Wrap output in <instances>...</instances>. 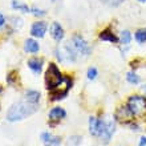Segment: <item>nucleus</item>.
Instances as JSON below:
<instances>
[{"instance_id": "nucleus-1", "label": "nucleus", "mask_w": 146, "mask_h": 146, "mask_svg": "<svg viewBox=\"0 0 146 146\" xmlns=\"http://www.w3.org/2000/svg\"><path fill=\"white\" fill-rule=\"evenodd\" d=\"M37 105L38 104H33L29 100H27L24 97L21 101L16 102L11 106V109L7 113V119L9 122H15V121H20L32 115L33 113L37 111Z\"/></svg>"}, {"instance_id": "nucleus-2", "label": "nucleus", "mask_w": 146, "mask_h": 146, "mask_svg": "<svg viewBox=\"0 0 146 146\" xmlns=\"http://www.w3.org/2000/svg\"><path fill=\"white\" fill-rule=\"evenodd\" d=\"M127 109L135 117H141L146 113V98L142 96H131L127 100Z\"/></svg>"}, {"instance_id": "nucleus-3", "label": "nucleus", "mask_w": 146, "mask_h": 146, "mask_svg": "<svg viewBox=\"0 0 146 146\" xmlns=\"http://www.w3.org/2000/svg\"><path fill=\"white\" fill-rule=\"evenodd\" d=\"M69 45L72 46L73 50H74L78 56H84V57H86V56H89L90 52H92V48L89 46V44L86 42V40H85L81 35H74L73 36V37L70 38V41H69Z\"/></svg>"}, {"instance_id": "nucleus-4", "label": "nucleus", "mask_w": 146, "mask_h": 146, "mask_svg": "<svg viewBox=\"0 0 146 146\" xmlns=\"http://www.w3.org/2000/svg\"><path fill=\"white\" fill-rule=\"evenodd\" d=\"M72 88V80L69 77H62V80L60 84H57L53 89H50V97L52 101H57L61 100L68 94L69 89Z\"/></svg>"}, {"instance_id": "nucleus-5", "label": "nucleus", "mask_w": 146, "mask_h": 146, "mask_svg": "<svg viewBox=\"0 0 146 146\" xmlns=\"http://www.w3.org/2000/svg\"><path fill=\"white\" fill-rule=\"evenodd\" d=\"M62 80V76L60 70H58L57 65L54 64H49L48 65V69L45 72V82H46V88L49 89H53L54 86L57 84H60Z\"/></svg>"}, {"instance_id": "nucleus-6", "label": "nucleus", "mask_w": 146, "mask_h": 146, "mask_svg": "<svg viewBox=\"0 0 146 146\" xmlns=\"http://www.w3.org/2000/svg\"><path fill=\"white\" fill-rule=\"evenodd\" d=\"M105 123H106L105 121L97 119L96 117H90V118H89V131H90V134L101 137V134L104 133Z\"/></svg>"}, {"instance_id": "nucleus-7", "label": "nucleus", "mask_w": 146, "mask_h": 146, "mask_svg": "<svg viewBox=\"0 0 146 146\" xmlns=\"http://www.w3.org/2000/svg\"><path fill=\"white\" fill-rule=\"evenodd\" d=\"M114 129H115V123L114 121H106L105 123V129H104V133L101 134V139L104 143H108L110 141L111 135L114 133Z\"/></svg>"}, {"instance_id": "nucleus-8", "label": "nucleus", "mask_w": 146, "mask_h": 146, "mask_svg": "<svg viewBox=\"0 0 146 146\" xmlns=\"http://www.w3.org/2000/svg\"><path fill=\"white\" fill-rule=\"evenodd\" d=\"M45 32H46V24L44 23V21H37V23H33V25H32V28H31L32 36L38 37V38L44 37Z\"/></svg>"}, {"instance_id": "nucleus-9", "label": "nucleus", "mask_w": 146, "mask_h": 146, "mask_svg": "<svg viewBox=\"0 0 146 146\" xmlns=\"http://www.w3.org/2000/svg\"><path fill=\"white\" fill-rule=\"evenodd\" d=\"M50 35L56 41H61L64 38V29L58 23H52V25H50Z\"/></svg>"}, {"instance_id": "nucleus-10", "label": "nucleus", "mask_w": 146, "mask_h": 146, "mask_svg": "<svg viewBox=\"0 0 146 146\" xmlns=\"http://www.w3.org/2000/svg\"><path fill=\"white\" fill-rule=\"evenodd\" d=\"M66 115V111L62 108H53L49 111V119L53 122H57L60 119H62Z\"/></svg>"}, {"instance_id": "nucleus-11", "label": "nucleus", "mask_w": 146, "mask_h": 146, "mask_svg": "<svg viewBox=\"0 0 146 146\" xmlns=\"http://www.w3.org/2000/svg\"><path fill=\"white\" fill-rule=\"evenodd\" d=\"M41 139L45 146H58L60 145V138L58 137H53L49 133H42Z\"/></svg>"}, {"instance_id": "nucleus-12", "label": "nucleus", "mask_w": 146, "mask_h": 146, "mask_svg": "<svg viewBox=\"0 0 146 146\" xmlns=\"http://www.w3.org/2000/svg\"><path fill=\"white\" fill-rule=\"evenodd\" d=\"M28 66H29V69L33 73L38 74V73L41 72V68H42V60L41 58H37V57L29 58V60H28Z\"/></svg>"}, {"instance_id": "nucleus-13", "label": "nucleus", "mask_w": 146, "mask_h": 146, "mask_svg": "<svg viewBox=\"0 0 146 146\" xmlns=\"http://www.w3.org/2000/svg\"><path fill=\"white\" fill-rule=\"evenodd\" d=\"M38 49H40V45L38 42L33 38H28L25 40V44H24V50L28 52V53H37Z\"/></svg>"}, {"instance_id": "nucleus-14", "label": "nucleus", "mask_w": 146, "mask_h": 146, "mask_svg": "<svg viewBox=\"0 0 146 146\" xmlns=\"http://www.w3.org/2000/svg\"><path fill=\"white\" fill-rule=\"evenodd\" d=\"M98 37H100V40H102V41H109V42H118L119 41V38L117 37L110 29H105V31H102Z\"/></svg>"}, {"instance_id": "nucleus-15", "label": "nucleus", "mask_w": 146, "mask_h": 146, "mask_svg": "<svg viewBox=\"0 0 146 146\" xmlns=\"http://www.w3.org/2000/svg\"><path fill=\"white\" fill-rule=\"evenodd\" d=\"M24 97L31 102H33V104H38V101H40V93L36 92V90H28Z\"/></svg>"}, {"instance_id": "nucleus-16", "label": "nucleus", "mask_w": 146, "mask_h": 146, "mask_svg": "<svg viewBox=\"0 0 146 146\" xmlns=\"http://www.w3.org/2000/svg\"><path fill=\"white\" fill-rule=\"evenodd\" d=\"M12 8H13V9H17V11L24 12V13L31 12V8L28 7V5H25V4H23V3H19V1H16V0L12 1Z\"/></svg>"}, {"instance_id": "nucleus-17", "label": "nucleus", "mask_w": 146, "mask_h": 146, "mask_svg": "<svg viewBox=\"0 0 146 146\" xmlns=\"http://www.w3.org/2000/svg\"><path fill=\"white\" fill-rule=\"evenodd\" d=\"M131 41V33L129 31H122L121 36H119V42L123 45H129Z\"/></svg>"}, {"instance_id": "nucleus-18", "label": "nucleus", "mask_w": 146, "mask_h": 146, "mask_svg": "<svg viewBox=\"0 0 146 146\" xmlns=\"http://www.w3.org/2000/svg\"><path fill=\"white\" fill-rule=\"evenodd\" d=\"M135 40L138 44H143L146 42V28L145 29H139L135 32Z\"/></svg>"}, {"instance_id": "nucleus-19", "label": "nucleus", "mask_w": 146, "mask_h": 146, "mask_svg": "<svg viewBox=\"0 0 146 146\" xmlns=\"http://www.w3.org/2000/svg\"><path fill=\"white\" fill-rule=\"evenodd\" d=\"M126 78H127V81H129L130 84H134V85L139 84V77L137 76L134 72H129V73H127Z\"/></svg>"}, {"instance_id": "nucleus-20", "label": "nucleus", "mask_w": 146, "mask_h": 146, "mask_svg": "<svg viewBox=\"0 0 146 146\" xmlns=\"http://www.w3.org/2000/svg\"><path fill=\"white\" fill-rule=\"evenodd\" d=\"M80 143H81V137H78V135H73V137H70V138L68 139L66 146H78Z\"/></svg>"}, {"instance_id": "nucleus-21", "label": "nucleus", "mask_w": 146, "mask_h": 146, "mask_svg": "<svg viewBox=\"0 0 146 146\" xmlns=\"http://www.w3.org/2000/svg\"><path fill=\"white\" fill-rule=\"evenodd\" d=\"M101 1L105 4H108V5H111V7H115V5H119L123 0H101Z\"/></svg>"}, {"instance_id": "nucleus-22", "label": "nucleus", "mask_w": 146, "mask_h": 146, "mask_svg": "<svg viewBox=\"0 0 146 146\" xmlns=\"http://www.w3.org/2000/svg\"><path fill=\"white\" fill-rule=\"evenodd\" d=\"M97 77V69L96 68H89L88 69V78L89 80H94Z\"/></svg>"}, {"instance_id": "nucleus-23", "label": "nucleus", "mask_w": 146, "mask_h": 146, "mask_svg": "<svg viewBox=\"0 0 146 146\" xmlns=\"http://www.w3.org/2000/svg\"><path fill=\"white\" fill-rule=\"evenodd\" d=\"M31 12L33 13L35 16H44L45 15V11H42V9H38V8H31Z\"/></svg>"}, {"instance_id": "nucleus-24", "label": "nucleus", "mask_w": 146, "mask_h": 146, "mask_svg": "<svg viewBox=\"0 0 146 146\" xmlns=\"http://www.w3.org/2000/svg\"><path fill=\"white\" fill-rule=\"evenodd\" d=\"M4 24H5V17H4V16L0 13V27H3Z\"/></svg>"}, {"instance_id": "nucleus-25", "label": "nucleus", "mask_w": 146, "mask_h": 146, "mask_svg": "<svg viewBox=\"0 0 146 146\" xmlns=\"http://www.w3.org/2000/svg\"><path fill=\"white\" fill-rule=\"evenodd\" d=\"M139 145H146V137H142L139 141Z\"/></svg>"}, {"instance_id": "nucleus-26", "label": "nucleus", "mask_w": 146, "mask_h": 146, "mask_svg": "<svg viewBox=\"0 0 146 146\" xmlns=\"http://www.w3.org/2000/svg\"><path fill=\"white\" fill-rule=\"evenodd\" d=\"M142 92L146 94V85H143V86H142Z\"/></svg>"}, {"instance_id": "nucleus-27", "label": "nucleus", "mask_w": 146, "mask_h": 146, "mask_svg": "<svg viewBox=\"0 0 146 146\" xmlns=\"http://www.w3.org/2000/svg\"><path fill=\"white\" fill-rule=\"evenodd\" d=\"M139 1H141V3H145V1H146V0H139Z\"/></svg>"}, {"instance_id": "nucleus-28", "label": "nucleus", "mask_w": 146, "mask_h": 146, "mask_svg": "<svg viewBox=\"0 0 146 146\" xmlns=\"http://www.w3.org/2000/svg\"><path fill=\"white\" fill-rule=\"evenodd\" d=\"M1 92H3V88H1V86H0V93H1Z\"/></svg>"}, {"instance_id": "nucleus-29", "label": "nucleus", "mask_w": 146, "mask_h": 146, "mask_svg": "<svg viewBox=\"0 0 146 146\" xmlns=\"http://www.w3.org/2000/svg\"><path fill=\"white\" fill-rule=\"evenodd\" d=\"M139 146H146V145H139Z\"/></svg>"}, {"instance_id": "nucleus-30", "label": "nucleus", "mask_w": 146, "mask_h": 146, "mask_svg": "<svg viewBox=\"0 0 146 146\" xmlns=\"http://www.w3.org/2000/svg\"><path fill=\"white\" fill-rule=\"evenodd\" d=\"M52 1H54V0H52Z\"/></svg>"}, {"instance_id": "nucleus-31", "label": "nucleus", "mask_w": 146, "mask_h": 146, "mask_svg": "<svg viewBox=\"0 0 146 146\" xmlns=\"http://www.w3.org/2000/svg\"><path fill=\"white\" fill-rule=\"evenodd\" d=\"M0 110H1V108H0Z\"/></svg>"}]
</instances>
